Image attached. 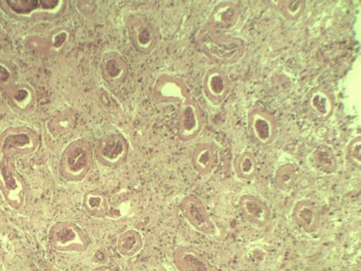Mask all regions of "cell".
I'll return each mask as SVG.
<instances>
[{
  "label": "cell",
  "instance_id": "cell-22",
  "mask_svg": "<svg viewBox=\"0 0 361 271\" xmlns=\"http://www.w3.org/2000/svg\"><path fill=\"white\" fill-rule=\"evenodd\" d=\"M11 99L13 107L22 114H30L37 107V93L27 83L12 87Z\"/></svg>",
  "mask_w": 361,
  "mask_h": 271
},
{
  "label": "cell",
  "instance_id": "cell-28",
  "mask_svg": "<svg viewBox=\"0 0 361 271\" xmlns=\"http://www.w3.org/2000/svg\"><path fill=\"white\" fill-rule=\"evenodd\" d=\"M72 40V32L66 27H59L51 31L47 40V54L57 56L66 49Z\"/></svg>",
  "mask_w": 361,
  "mask_h": 271
},
{
  "label": "cell",
  "instance_id": "cell-13",
  "mask_svg": "<svg viewBox=\"0 0 361 271\" xmlns=\"http://www.w3.org/2000/svg\"><path fill=\"white\" fill-rule=\"evenodd\" d=\"M202 87L206 99L212 104L220 105L230 95L231 82L224 71L212 67L203 76Z\"/></svg>",
  "mask_w": 361,
  "mask_h": 271
},
{
  "label": "cell",
  "instance_id": "cell-15",
  "mask_svg": "<svg viewBox=\"0 0 361 271\" xmlns=\"http://www.w3.org/2000/svg\"><path fill=\"white\" fill-rule=\"evenodd\" d=\"M128 64L121 54L109 51L103 54L101 73L103 80L111 86L123 85L128 76Z\"/></svg>",
  "mask_w": 361,
  "mask_h": 271
},
{
  "label": "cell",
  "instance_id": "cell-8",
  "mask_svg": "<svg viewBox=\"0 0 361 271\" xmlns=\"http://www.w3.org/2000/svg\"><path fill=\"white\" fill-rule=\"evenodd\" d=\"M157 104H180L191 99L189 89L183 80L172 74L163 73L154 80L151 92Z\"/></svg>",
  "mask_w": 361,
  "mask_h": 271
},
{
  "label": "cell",
  "instance_id": "cell-9",
  "mask_svg": "<svg viewBox=\"0 0 361 271\" xmlns=\"http://www.w3.org/2000/svg\"><path fill=\"white\" fill-rule=\"evenodd\" d=\"M247 130L251 138L261 146L272 144L276 140L279 125L275 116L259 106H254L247 112Z\"/></svg>",
  "mask_w": 361,
  "mask_h": 271
},
{
  "label": "cell",
  "instance_id": "cell-5",
  "mask_svg": "<svg viewBox=\"0 0 361 271\" xmlns=\"http://www.w3.org/2000/svg\"><path fill=\"white\" fill-rule=\"evenodd\" d=\"M11 160V158L0 156V186L9 205L21 212L27 203L28 188Z\"/></svg>",
  "mask_w": 361,
  "mask_h": 271
},
{
  "label": "cell",
  "instance_id": "cell-23",
  "mask_svg": "<svg viewBox=\"0 0 361 271\" xmlns=\"http://www.w3.org/2000/svg\"><path fill=\"white\" fill-rule=\"evenodd\" d=\"M82 208L86 214L96 219L107 217L111 211L107 195L99 190H90L82 198Z\"/></svg>",
  "mask_w": 361,
  "mask_h": 271
},
{
  "label": "cell",
  "instance_id": "cell-12",
  "mask_svg": "<svg viewBox=\"0 0 361 271\" xmlns=\"http://www.w3.org/2000/svg\"><path fill=\"white\" fill-rule=\"evenodd\" d=\"M203 128V119L197 103L193 100L180 105L178 115L177 135L180 140L192 141L201 134Z\"/></svg>",
  "mask_w": 361,
  "mask_h": 271
},
{
  "label": "cell",
  "instance_id": "cell-1",
  "mask_svg": "<svg viewBox=\"0 0 361 271\" xmlns=\"http://www.w3.org/2000/svg\"><path fill=\"white\" fill-rule=\"evenodd\" d=\"M198 45L206 56L226 64L238 62L246 52V44L241 38L221 34L207 25L199 34Z\"/></svg>",
  "mask_w": 361,
  "mask_h": 271
},
{
  "label": "cell",
  "instance_id": "cell-4",
  "mask_svg": "<svg viewBox=\"0 0 361 271\" xmlns=\"http://www.w3.org/2000/svg\"><path fill=\"white\" fill-rule=\"evenodd\" d=\"M66 0H6V11L25 21L54 19L62 15L67 6Z\"/></svg>",
  "mask_w": 361,
  "mask_h": 271
},
{
  "label": "cell",
  "instance_id": "cell-20",
  "mask_svg": "<svg viewBox=\"0 0 361 271\" xmlns=\"http://www.w3.org/2000/svg\"><path fill=\"white\" fill-rule=\"evenodd\" d=\"M307 106L316 118L327 121L334 115L335 104L333 95L322 87H315L309 92Z\"/></svg>",
  "mask_w": 361,
  "mask_h": 271
},
{
  "label": "cell",
  "instance_id": "cell-21",
  "mask_svg": "<svg viewBox=\"0 0 361 271\" xmlns=\"http://www.w3.org/2000/svg\"><path fill=\"white\" fill-rule=\"evenodd\" d=\"M312 166L319 172L331 175L338 169V161L333 147L320 144L312 150L310 155Z\"/></svg>",
  "mask_w": 361,
  "mask_h": 271
},
{
  "label": "cell",
  "instance_id": "cell-34",
  "mask_svg": "<svg viewBox=\"0 0 361 271\" xmlns=\"http://www.w3.org/2000/svg\"><path fill=\"white\" fill-rule=\"evenodd\" d=\"M90 271H116L114 269H113L112 267H109L108 265H101L96 267L95 269H93Z\"/></svg>",
  "mask_w": 361,
  "mask_h": 271
},
{
  "label": "cell",
  "instance_id": "cell-32",
  "mask_svg": "<svg viewBox=\"0 0 361 271\" xmlns=\"http://www.w3.org/2000/svg\"><path fill=\"white\" fill-rule=\"evenodd\" d=\"M27 47L28 49L35 52H41L47 54V40L39 37H31L27 40Z\"/></svg>",
  "mask_w": 361,
  "mask_h": 271
},
{
  "label": "cell",
  "instance_id": "cell-2",
  "mask_svg": "<svg viewBox=\"0 0 361 271\" xmlns=\"http://www.w3.org/2000/svg\"><path fill=\"white\" fill-rule=\"evenodd\" d=\"M93 167V154L85 138L68 144L61 156L59 171L67 182L79 183L88 176Z\"/></svg>",
  "mask_w": 361,
  "mask_h": 271
},
{
  "label": "cell",
  "instance_id": "cell-24",
  "mask_svg": "<svg viewBox=\"0 0 361 271\" xmlns=\"http://www.w3.org/2000/svg\"><path fill=\"white\" fill-rule=\"evenodd\" d=\"M76 114L73 109L66 108L51 116L47 121V131L54 138L69 134L75 127Z\"/></svg>",
  "mask_w": 361,
  "mask_h": 271
},
{
  "label": "cell",
  "instance_id": "cell-7",
  "mask_svg": "<svg viewBox=\"0 0 361 271\" xmlns=\"http://www.w3.org/2000/svg\"><path fill=\"white\" fill-rule=\"evenodd\" d=\"M40 137L34 128L17 127L9 128L0 140V156L14 158L28 156L37 150Z\"/></svg>",
  "mask_w": 361,
  "mask_h": 271
},
{
  "label": "cell",
  "instance_id": "cell-27",
  "mask_svg": "<svg viewBox=\"0 0 361 271\" xmlns=\"http://www.w3.org/2000/svg\"><path fill=\"white\" fill-rule=\"evenodd\" d=\"M233 169L238 179L246 182L253 180L259 170L256 157L250 151H244L235 158Z\"/></svg>",
  "mask_w": 361,
  "mask_h": 271
},
{
  "label": "cell",
  "instance_id": "cell-17",
  "mask_svg": "<svg viewBox=\"0 0 361 271\" xmlns=\"http://www.w3.org/2000/svg\"><path fill=\"white\" fill-rule=\"evenodd\" d=\"M173 265L179 271H219L196 248L180 245L173 253Z\"/></svg>",
  "mask_w": 361,
  "mask_h": 271
},
{
  "label": "cell",
  "instance_id": "cell-31",
  "mask_svg": "<svg viewBox=\"0 0 361 271\" xmlns=\"http://www.w3.org/2000/svg\"><path fill=\"white\" fill-rule=\"evenodd\" d=\"M13 80H14V73L11 68L5 64L0 63V86L12 89Z\"/></svg>",
  "mask_w": 361,
  "mask_h": 271
},
{
  "label": "cell",
  "instance_id": "cell-30",
  "mask_svg": "<svg viewBox=\"0 0 361 271\" xmlns=\"http://www.w3.org/2000/svg\"><path fill=\"white\" fill-rule=\"evenodd\" d=\"M346 159L357 169L361 167V136L353 138L347 146Z\"/></svg>",
  "mask_w": 361,
  "mask_h": 271
},
{
  "label": "cell",
  "instance_id": "cell-6",
  "mask_svg": "<svg viewBox=\"0 0 361 271\" xmlns=\"http://www.w3.org/2000/svg\"><path fill=\"white\" fill-rule=\"evenodd\" d=\"M179 209L183 218L195 231L209 239L221 237V228L209 215L198 196L192 193L185 195L180 201Z\"/></svg>",
  "mask_w": 361,
  "mask_h": 271
},
{
  "label": "cell",
  "instance_id": "cell-19",
  "mask_svg": "<svg viewBox=\"0 0 361 271\" xmlns=\"http://www.w3.org/2000/svg\"><path fill=\"white\" fill-rule=\"evenodd\" d=\"M216 145L212 142H204L196 147L192 156L193 169L199 175L207 176L218 166L220 156Z\"/></svg>",
  "mask_w": 361,
  "mask_h": 271
},
{
  "label": "cell",
  "instance_id": "cell-11",
  "mask_svg": "<svg viewBox=\"0 0 361 271\" xmlns=\"http://www.w3.org/2000/svg\"><path fill=\"white\" fill-rule=\"evenodd\" d=\"M127 31L135 49L146 56L152 53L159 40L156 28L147 18L140 16H131L128 18Z\"/></svg>",
  "mask_w": 361,
  "mask_h": 271
},
{
  "label": "cell",
  "instance_id": "cell-18",
  "mask_svg": "<svg viewBox=\"0 0 361 271\" xmlns=\"http://www.w3.org/2000/svg\"><path fill=\"white\" fill-rule=\"evenodd\" d=\"M292 219L300 230L306 234H314L321 226L319 210L310 200L302 199L296 202L292 210Z\"/></svg>",
  "mask_w": 361,
  "mask_h": 271
},
{
  "label": "cell",
  "instance_id": "cell-33",
  "mask_svg": "<svg viewBox=\"0 0 361 271\" xmlns=\"http://www.w3.org/2000/svg\"><path fill=\"white\" fill-rule=\"evenodd\" d=\"M109 260L107 251H103L102 248H97L94 253H92V263L94 264H99L101 265H105Z\"/></svg>",
  "mask_w": 361,
  "mask_h": 271
},
{
  "label": "cell",
  "instance_id": "cell-14",
  "mask_svg": "<svg viewBox=\"0 0 361 271\" xmlns=\"http://www.w3.org/2000/svg\"><path fill=\"white\" fill-rule=\"evenodd\" d=\"M241 215L248 224L257 229L265 228L269 224L271 210L262 199L251 193H245L238 202Z\"/></svg>",
  "mask_w": 361,
  "mask_h": 271
},
{
  "label": "cell",
  "instance_id": "cell-29",
  "mask_svg": "<svg viewBox=\"0 0 361 271\" xmlns=\"http://www.w3.org/2000/svg\"><path fill=\"white\" fill-rule=\"evenodd\" d=\"M298 182V173L291 164H281L274 176V186L280 192L288 193Z\"/></svg>",
  "mask_w": 361,
  "mask_h": 271
},
{
  "label": "cell",
  "instance_id": "cell-16",
  "mask_svg": "<svg viewBox=\"0 0 361 271\" xmlns=\"http://www.w3.org/2000/svg\"><path fill=\"white\" fill-rule=\"evenodd\" d=\"M240 18V9L233 1L217 3L209 13L207 27L215 31L230 30L238 24Z\"/></svg>",
  "mask_w": 361,
  "mask_h": 271
},
{
  "label": "cell",
  "instance_id": "cell-3",
  "mask_svg": "<svg viewBox=\"0 0 361 271\" xmlns=\"http://www.w3.org/2000/svg\"><path fill=\"white\" fill-rule=\"evenodd\" d=\"M48 239L51 248L61 253H83L92 244L88 234L72 221H59L51 225Z\"/></svg>",
  "mask_w": 361,
  "mask_h": 271
},
{
  "label": "cell",
  "instance_id": "cell-10",
  "mask_svg": "<svg viewBox=\"0 0 361 271\" xmlns=\"http://www.w3.org/2000/svg\"><path fill=\"white\" fill-rule=\"evenodd\" d=\"M128 151L130 147L123 136L113 133L99 141L94 150V157L102 166L113 169L125 162Z\"/></svg>",
  "mask_w": 361,
  "mask_h": 271
},
{
  "label": "cell",
  "instance_id": "cell-26",
  "mask_svg": "<svg viewBox=\"0 0 361 271\" xmlns=\"http://www.w3.org/2000/svg\"><path fill=\"white\" fill-rule=\"evenodd\" d=\"M269 3L274 11L289 22L298 21L305 14L307 6V2L305 0H276Z\"/></svg>",
  "mask_w": 361,
  "mask_h": 271
},
{
  "label": "cell",
  "instance_id": "cell-25",
  "mask_svg": "<svg viewBox=\"0 0 361 271\" xmlns=\"http://www.w3.org/2000/svg\"><path fill=\"white\" fill-rule=\"evenodd\" d=\"M144 247V238L140 231L128 229L119 235L117 241L118 253L126 259H130L140 253Z\"/></svg>",
  "mask_w": 361,
  "mask_h": 271
}]
</instances>
